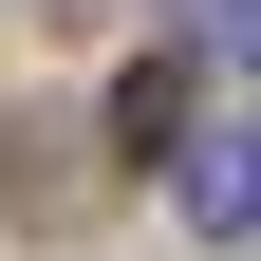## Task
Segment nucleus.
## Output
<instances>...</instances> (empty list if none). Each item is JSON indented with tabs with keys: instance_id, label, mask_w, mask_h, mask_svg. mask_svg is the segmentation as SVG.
Listing matches in <instances>:
<instances>
[{
	"instance_id": "1",
	"label": "nucleus",
	"mask_w": 261,
	"mask_h": 261,
	"mask_svg": "<svg viewBox=\"0 0 261 261\" xmlns=\"http://www.w3.org/2000/svg\"><path fill=\"white\" fill-rule=\"evenodd\" d=\"M168 205L205 224V243H261V112H205L168 149Z\"/></svg>"
},
{
	"instance_id": "3",
	"label": "nucleus",
	"mask_w": 261,
	"mask_h": 261,
	"mask_svg": "<svg viewBox=\"0 0 261 261\" xmlns=\"http://www.w3.org/2000/svg\"><path fill=\"white\" fill-rule=\"evenodd\" d=\"M187 38H224V56H261V0H187Z\"/></svg>"
},
{
	"instance_id": "2",
	"label": "nucleus",
	"mask_w": 261,
	"mask_h": 261,
	"mask_svg": "<svg viewBox=\"0 0 261 261\" xmlns=\"http://www.w3.org/2000/svg\"><path fill=\"white\" fill-rule=\"evenodd\" d=\"M112 149H149V168H168V149H187V75H168V56H149V75L112 93Z\"/></svg>"
}]
</instances>
